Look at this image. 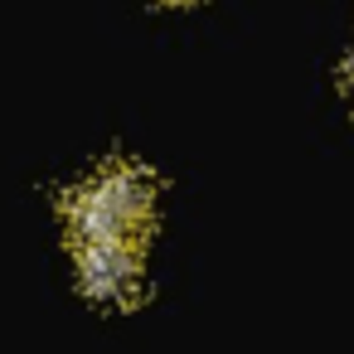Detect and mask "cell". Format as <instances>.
Returning <instances> with one entry per match:
<instances>
[{"label":"cell","mask_w":354,"mask_h":354,"mask_svg":"<svg viewBox=\"0 0 354 354\" xmlns=\"http://www.w3.org/2000/svg\"><path fill=\"white\" fill-rule=\"evenodd\" d=\"M151 209H156L151 175L136 170V165H122V160L93 170L64 204L73 243H88V238H141L151 228Z\"/></svg>","instance_id":"6da1fadb"},{"label":"cell","mask_w":354,"mask_h":354,"mask_svg":"<svg viewBox=\"0 0 354 354\" xmlns=\"http://www.w3.org/2000/svg\"><path fill=\"white\" fill-rule=\"evenodd\" d=\"M78 286L93 301H131L141 286V238L78 243Z\"/></svg>","instance_id":"7a4b0ae2"},{"label":"cell","mask_w":354,"mask_h":354,"mask_svg":"<svg viewBox=\"0 0 354 354\" xmlns=\"http://www.w3.org/2000/svg\"><path fill=\"white\" fill-rule=\"evenodd\" d=\"M344 93H349V102H354V49H349V59H344Z\"/></svg>","instance_id":"3957f363"}]
</instances>
